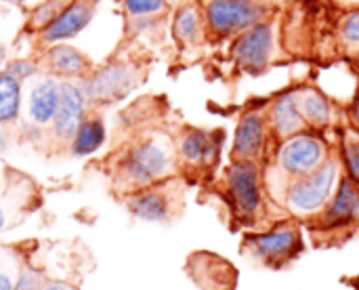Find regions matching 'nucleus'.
Returning a JSON list of instances; mask_svg holds the SVG:
<instances>
[{
  "label": "nucleus",
  "mask_w": 359,
  "mask_h": 290,
  "mask_svg": "<svg viewBox=\"0 0 359 290\" xmlns=\"http://www.w3.org/2000/svg\"><path fill=\"white\" fill-rule=\"evenodd\" d=\"M337 181V162L328 160L318 171L303 175L288 190V206L299 215L318 213L330 198Z\"/></svg>",
  "instance_id": "1"
},
{
  "label": "nucleus",
  "mask_w": 359,
  "mask_h": 290,
  "mask_svg": "<svg viewBox=\"0 0 359 290\" xmlns=\"http://www.w3.org/2000/svg\"><path fill=\"white\" fill-rule=\"evenodd\" d=\"M168 169H170V152L164 143L156 139L135 145L126 154L124 164H122L126 179L137 185H145L164 177Z\"/></svg>",
  "instance_id": "2"
},
{
  "label": "nucleus",
  "mask_w": 359,
  "mask_h": 290,
  "mask_svg": "<svg viewBox=\"0 0 359 290\" xmlns=\"http://www.w3.org/2000/svg\"><path fill=\"white\" fill-rule=\"evenodd\" d=\"M324 143L311 135H294L280 152V162L286 173L303 177L318 171L324 164Z\"/></svg>",
  "instance_id": "3"
},
{
  "label": "nucleus",
  "mask_w": 359,
  "mask_h": 290,
  "mask_svg": "<svg viewBox=\"0 0 359 290\" xmlns=\"http://www.w3.org/2000/svg\"><path fill=\"white\" fill-rule=\"evenodd\" d=\"M227 187L229 194L244 215H255L261 206V190L257 166L250 160H236L227 171Z\"/></svg>",
  "instance_id": "4"
},
{
  "label": "nucleus",
  "mask_w": 359,
  "mask_h": 290,
  "mask_svg": "<svg viewBox=\"0 0 359 290\" xmlns=\"http://www.w3.org/2000/svg\"><path fill=\"white\" fill-rule=\"evenodd\" d=\"M261 11L250 0H215L208 6V21L217 32L246 29L257 23Z\"/></svg>",
  "instance_id": "5"
},
{
  "label": "nucleus",
  "mask_w": 359,
  "mask_h": 290,
  "mask_svg": "<svg viewBox=\"0 0 359 290\" xmlns=\"http://www.w3.org/2000/svg\"><path fill=\"white\" fill-rule=\"evenodd\" d=\"M301 246V238L299 232L292 225H280L278 230L263 234V236H255L248 240V249L265 261H284L288 259L297 249Z\"/></svg>",
  "instance_id": "6"
},
{
  "label": "nucleus",
  "mask_w": 359,
  "mask_h": 290,
  "mask_svg": "<svg viewBox=\"0 0 359 290\" xmlns=\"http://www.w3.org/2000/svg\"><path fill=\"white\" fill-rule=\"evenodd\" d=\"M84 118V93L72 84L63 82L61 84V97H59V107L55 114V135L59 139H74L76 131L80 128Z\"/></svg>",
  "instance_id": "7"
},
{
  "label": "nucleus",
  "mask_w": 359,
  "mask_h": 290,
  "mask_svg": "<svg viewBox=\"0 0 359 290\" xmlns=\"http://www.w3.org/2000/svg\"><path fill=\"white\" fill-rule=\"evenodd\" d=\"M93 17V6L88 2H72L69 6H65L42 32L44 42H61V40H69L74 36H78L90 21Z\"/></svg>",
  "instance_id": "8"
},
{
  "label": "nucleus",
  "mask_w": 359,
  "mask_h": 290,
  "mask_svg": "<svg viewBox=\"0 0 359 290\" xmlns=\"http://www.w3.org/2000/svg\"><path fill=\"white\" fill-rule=\"evenodd\" d=\"M271 51V29L269 25H255L248 29L233 48L238 63L246 70H263Z\"/></svg>",
  "instance_id": "9"
},
{
  "label": "nucleus",
  "mask_w": 359,
  "mask_h": 290,
  "mask_svg": "<svg viewBox=\"0 0 359 290\" xmlns=\"http://www.w3.org/2000/svg\"><path fill=\"white\" fill-rule=\"evenodd\" d=\"M133 84V74L124 65H109L101 72L93 74V78L84 86V95L90 99H114L126 93Z\"/></svg>",
  "instance_id": "10"
},
{
  "label": "nucleus",
  "mask_w": 359,
  "mask_h": 290,
  "mask_svg": "<svg viewBox=\"0 0 359 290\" xmlns=\"http://www.w3.org/2000/svg\"><path fill=\"white\" fill-rule=\"evenodd\" d=\"M265 141V126L263 118L259 114H246L242 122L238 124L236 131V143H233V154L238 160H252L259 156L261 147Z\"/></svg>",
  "instance_id": "11"
},
{
  "label": "nucleus",
  "mask_w": 359,
  "mask_h": 290,
  "mask_svg": "<svg viewBox=\"0 0 359 290\" xmlns=\"http://www.w3.org/2000/svg\"><path fill=\"white\" fill-rule=\"evenodd\" d=\"M59 97H61V84H57L50 78L38 82L29 93V107H27L29 118L36 124L53 122L57 107H59Z\"/></svg>",
  "instance_id": "12"
},
{
  "label": "nucleus",
  "mask_w": 359,
  "mask_h": 290,
  "mask_svg": "<svg viewBox=\"0 0 359 290\" xmlns=\"http://www.w3.org/2000/svg\"><path fill=\"white\" fill-rule=\"evenodd\" d=\"M219 152V139L204 131H189L181 141V154L189 164H210Z\"/></svg>",
  "instance_id": "13"
},
{
  "label": "nucleus",
  "mask_w": 359,
  "mask_h": 290,
  "mask_svg": "<svg viewBox=\"0 0 359 290\" xmlns=\"http://www.w3.org/2000/svg\"><path fill=\"white\" fill-rule=\"evenodd\" d=\"M359 215V185L358 181H353L351 177L349 179H343L341 187H339V194L334 196L328 213H326V219L332 221V223H339V221H347V219H353Z\"/></svg>",
  "instance_id": "14"
},
{
  "label": "nucleus",
  "mask_w": 359,
  "mask_h": 290,
  "mask_svg": "<svg viewBox=\"0 0 359 290\" xmlns=\"http://www.w3.org/2000/svg\"><path fill=\"white\" fill-rule=\"evenodd\" d=\"M273 124H276V131L282 137L294 135V133H299L305 126V118H303V114L299 110L297 93L284 95L276 103V107H273Z\"/></svg>",
  "instance_id": "15"
},
{
  "label": "nucleus",
  "mask_w": 359,
  "mask_h": 290,
  "mask_svg": "<svg viewBox=\"0 0 359 290\" xmlns=\"http://www.w3.org/2000/svg\"><path fill=\"white\" fill-rule=\"evenodd\" d=\"M130 211L145 221H164L170 215V202L162 192H143L130 200Z\"/></svg>",
  "instance_id": "16"
},
{
  "label": "nucleus",
  "mask_w": 359,
  "mask_h": 290,
  "mask_svg": "<svg viewBox=\"0 0 359 290\" xmlns=\"http://www.w3.org/2000/svg\"><path fill=\"white\" fill-rule=\"evenodd\" d=\"M46 63L53 72L61 76H82L86 70V59L72 46L59 44L46 55Z\"/></svg>",
  "instance_id": "17"
},
{
  "label": "nucleus",
  "mask_w": 359,
  "mask_h": 290,
  "mask_svg": "<svg viewBox=\"0 0 359 290\" xmlns=\"http://www.w3.org/2000/svg\"><path fill=\"white\" fill-rule=\"evenodd\" d=\"M105 141V126L99 118L86 120L80 124V128L74 135L72 152L74 156H90L95 154Z\"/></svg>",
  "instance_id": "18"
},
{
  "label": "nucleus",
  "mask_w": 359,
  "mask_h": 290,
  "mask_svg": "<svg viewBox=\"0 0 359 290\" xmlns=\"http://www.w3.org/2000/svg\"><path fill=\"white\" fill-rule=\"evenodd\" d=\"M297 101H299V110L305 118V122H311L316 126H324L330 120V105L326 101V97L322 93H318L316 88H307L297 93Z\"/></svg>",
  "instance_id": "19"
},
{
  "label": "nucleus",
  "mask_w": 359,
  "mask_h": 290,
  "mask_svg": "<svg viewBox=\"0 0 359 290\" xmlns=\"http://www.w3.org/2000/svg\"><path fill=\"white\" fill-rule=\"evenodd\" d=\"M21 107V84L8 72H0V126L15 120Z\"/></svg>",
  "instance_id": "20"
},
{
  "label": "nucleus",
  "mask_w": 359,
  "mask_h": 290,
  "mask_svg": "<svg viewBox=\"0 0 359 290\" xmlns=\"http://www.w3.org/2000/svg\"><path fill=\"white\" fill-rule=\"evenodd\" d=\"M198 29H200V19H198V13L191 8V6H185L183 11H179L177 15V21H175V34L189 42L198 36Z\"/></svg>",
  "instance_id": "21"
},
{
  "label": "nucleus",
  "mask_w": 359,
  "mask_h": 290,
  "mask_svg": "<svg viewBox=\"0 0 359 290\" xmlns=\"http://www.w3.org/2000/svg\"><path fill=\"white\" fill-rule=\"evenodd\" d=\"M124 6L130 15H154L164 11V0H124Z\"/></svg>",
  "instance_id": "22"
},
{
  "label": "nucleus",
  "mask_w": 359,
  "mask_h": 290,
  "mask_svg": "<svg viewBox=\"0 0 359 290\" xmlns=\"http://www.w3.org/2000/svg\"><path fill=\"white\" fill-rule=\"evenodd\" d=\"M345 160H347V169L353 181H359V139L349 135L345 139Z\"/></svg>",
  "instance_id": "23"
},
{
  "label": "nucleus",
  "mask_w": 359,
  "mask_h": 290,
  "mask_svg": "<svg viewBox=\"0 0 359 290\" xmlns=\"http://www.w3.org/2000/svg\"><path fill=\"white\" fill-rule=\"evenodd\" d=\"M6 72H8V74H11L13 78H17V80L21 82V80L29 78V76H32V74L36 72V65H34L32 61H25V59H17V61L8 63Z\"/></svg>",
  "instance_id": "24"
},
{
  "label": "nucleus",
  "mask_w": 359,
  "mask_h": 290,
  "mask_svg": "<svg viewBox=\"0 0 359 290\" xmlns=\"http://www.w3.org/2000/svg\"><path fill=\"white\" fill-rule=\"evenodd\" d=\"M343 32H345V38H347L349 42H359V13L351 15V17L347 19Z\"/></svg>",
  "instance_id": "25"
},
{
  "label": "nucleus",
  "mask_w": 359,
  "mask_h": 290,
  "mask_svg": "<svg viewBox=\"0 0 359 290\" xmlns=\"http://www.w3.org/2000/svg\"><path fill=\"white\" fill-rule=\"evenodd\" d=\"M15 290H38V278H36V274L25 272L19 278V282L15 284Z\"/></svg>",
  "instance_id": "26"
},
{
  "label": "nucleus",
  "mask_w": 359,
  "mask_h": 290,
  "mask_svg": "<svg viewBox=\"0 0 359 290\" xmlns=\"http://www.w3.org/2000/svg\"><path fill=\"white\" fill-rule=\"evenodd\" d=\"M0 290H13V282L6 274H0Z\"/></svg>",
  "instance_id": "27"
},
{
  "label": "nucleus",
  "mask_w": 359,
  "mask_h": 290,
  "mask_svg": "<svg viewBox=\"0 0 359 290\" xmlns=\"http://www.w3.org/2000/svg\"><path fill=\"white\" fill-rule=\"evenodd\" d=\"M42 290H67L63 284H46Z\"/></svg>",
  "instance_id": "28"
},
{
  "label": "nucleus",
  "mask_w": 359,
  "mask_h": 290,
  "mask_svg": "<svg viewBox=\"0 0 359 290\" xmlns=\"http://www.w3.org/2000/svg\"><path fill=\"white\" fill-rule=\"evenodd\" d=\"M2 228H4V213H2V209H0V232H2Z\"/></svg>",
  "instance_id": "29"
},
{
  "label": "nucleus",
  "mask_w": 359,
  "mask_h": 290,
  "mask_svg": "<svg viewBox=\"0 0 359 290\" xmlns=\"http://www.w3.org/2000/svg\"><path fill=\"white\" fill-rule=\"evenodd\" d=\"M355 120L359 122V97H358V103H355Z\"/></svg>",
  "instance_id": "30"
},
{
  "label": "nucleus",
  "mask_w": 359,
  "mask_h": 290,
  "mask_svg": "<svg viewBox=\"0 0 359 290\" xmlns=\"http://www.w3.org/2000/svg\"><path fill=\"white\" fill-rule=\"evenodd\" d=\"M2 55H4V48H2V44H0V59H2Z\"/></svg>",
  "instance_id": "31"
},
{
  "label": "nucleus",
  "mask_w": 359,
  "mask_h": 290,
  "mask_svg": "<svg viewBox=\"0 0 359 290\" xmlns=\"http://www.w3.org/2000/svg\"><path fill=\"white\" fill-rule=\"evenodd\" d=\"M347 2H359V0H347Z\"/></svg>",
  "instance_id": "32"
}]
</instances>
